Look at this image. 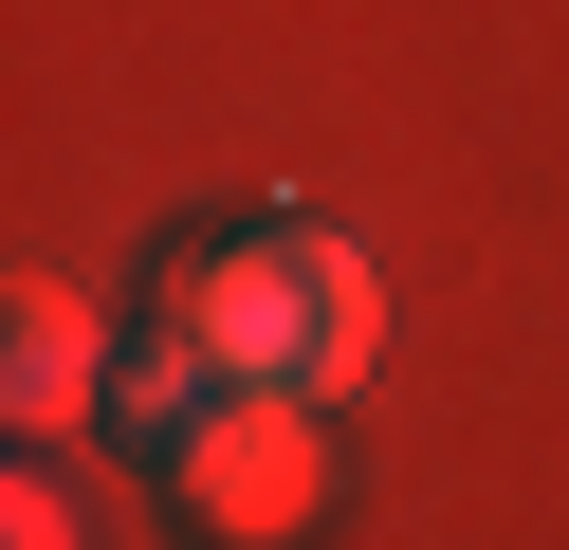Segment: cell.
<instances>
[{"label":"cell","mask_w":569,"mask_h":550,"mask_svg":"<svg viewBox=\"0 0 569 550\" xmlns=\"http://www.w3.org/2000/svg\"><path fill=\"white\" fill-rule=\"evenodd\" d=\"M148 312H184L202 349L239 367V386H295V403L368 386V349H386L368 257H349V239H312V220H239V239H184V257L148 276Z\"/></svg>","instance_id":"1"},{"label":"cell","mask_w":569,"mask_h":550,"mask_svg":"<svg viewBox=\"0 0 569 550\" xmlns=\"http://www.w3.org/2000/svg\"><path fill=\"white\" fill-rule=\"evenodd\" d=\"M19 349H0V386H19V440H56L92 386H111V330H92V293H56V276H19Z\"/></svg>","instance_id":"3"},{"label":"cell","mask_w":569,"mask_h":550,"mask_svg":"<svg viewBox=\"0 0 569 550\" xmlns=\"http://www.w3.org/2000/svg\"><path fill=\"white\" fill-rule=\"evenodd\" d=\"M148 477L184 496V532H202V550H295L312 513H331V440H312V403H295V386H221Z\"/></svg>","instance_id":"2"},{"label":"cell","mask_w":569,"mask_h":550,"mask_svg":"<svg viewBox=\"0 0 569 550\" xmlns=\"http://www.w3.org/2000/svg\"><path fill=\"white\" fill-rule=\"evenodd\" d=\"M19 550H74V496L56 477H19Z\"/></svg>","instance_id":"5"},{"label":"cell","mask_w":569,"mask_h":550,"mask_svg":"<svg viewBox=\"0 0 569 550\" xmlns=\"http://www.w3.org/2000/svg\"><path fill=\"white\" fill-rule=\"evenodd\" d=\"M221 386H239V367L202 349L184 312H129V330H111V440H148V459H166V440H184Z\"/></svg>","instance_id":"4"}]
</instances>
